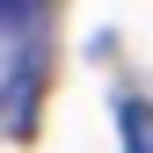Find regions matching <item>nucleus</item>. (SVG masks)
<instances>
[{"instance_id": "f257e3e1", "label": "nucleus", "mask_w": 153, "mask_h": 153, "mask_svg": "<svg viewBox=\"0 0 153 153\" xmlns=\"http://www.w3.org/2000/svg\"><path fill=\"white\" fill-rule=\"evenodd\" d=\"M117 124H124V153H153V109L139 102V95L117 109Z\"/></svg>"}]
</instances>
